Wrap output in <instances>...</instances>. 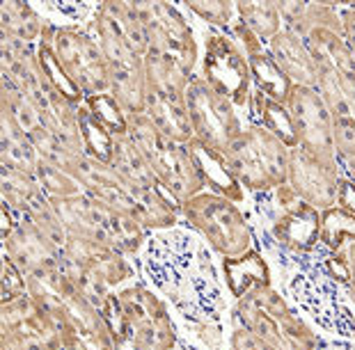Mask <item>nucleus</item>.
I'll return each mask as SVG.
<instances>
[{
  "label": "nucleus",
  "mask_w": 355,
  "mask_h": 350,
  "mask_svg": "<svg viewBox=\"0 0 355 350\" xmlns=\"http://www.w3.org/2000/svg\"><path fill=\"white\" fill-rule=\"evenodd\" d=\"M128 135H131V140L138 144L149 165H152L158 184L168 190L179 204L200 195L204 181L191 154H188L186 144L165 138L145 112L128 117Z\"/></svg>",
  "instance_id": "nucleus-1"
},
{
  "label": "nucleus",
  "mask_w": 355,
  "mask_h": 350,
  "mask_svg": "<svg viewBox=\"0 0 355 350\" xmlns=\"http://www.w3.org/2000/svg\"><path fill=\"white\" fill-rule=\"evenodd\" d=\"M225 158L239 184L250 190L282 188L289 181L291 149L263 126L243 128L225 151Z\"/></svg>",
  "instance_id": "nucleus-2"
},
{
  "label": "nucleus",
  "mask_w": 355,
  "mask_h": 350,
  "mask_svg": "<svg viewBox=\"0 0 355 350\" xmlns=\"http://www.w3.org/2000/svg\"><path fill=\"white\" fill-rule=\"evenodd\" d=\"M241 318L250 330L275 350H314L316 337L309 327L291 314L284 300L268 286L254 288L252 295L241 302Z\"/></svg>",
  "instance_id": "nucleus-3"
},
{
  "label": "nucleus",
  "mask_w": 355,
  "mask_h": 350,
  "mask_svg": "<svg viewBox=\"0 0 355 350\" xmlns=\"http://www.w3.org/2000/svg\"><path fill=\"white\" fill-rule=\"evenodd\" d=\"M202 78L218 94L230 98L236 110H245L252 105L254 92L250 64H248V58L239 42L223 30H214L207 35Z\"/></svg>",
  "instance_id": "nucleus-4"
},
{
  "label": "nucleus",
  "mask_w": 355,
  "mask_h": 350,
  "mask_svg": "<svg viewBox=\"0 0 355 350\" xmlns=\"http://www.w3.org/2000/svg\"><path fill=\"white\" fill-rule=\"evenodd\" d=\"M184 98L195 138L211 149L225 154L230 144L243 133L234 103L218 94L202 76H193Z\"/></svg>",
  "instance_id": "nucleus-5"
},
{
  "label": "nucleus",
  "mask_w": 355,
  "mask_h": 350,
  "mask_svg": "<svg viewBox=\"0 0 355 350\" xmlns=\"http://www.w3.org/2000/svg\"><path fill=\"white\" fill-rule=\"evenodd\" d=\"M53 51L85 96L110 92V67L96 37L73 26L55 28Z\"/></svg>",
  "instance_id": "nucleus-6"
},
{
  "label": "nucleus",
  "mask_w": 355,
  "mask_h": 350,
  "mask_svg": "<svg viewBox=\"0 0 355 350\" xmlns=\"http://www.w3.org/2000/svg\"><path fill=\"white\" fill-rule=\"evenodd\" d=\"M138 17L149 37V51L175 60L186 71L195 69L200 58L198 42L184 14L168 3H135Z\"/></svg>",
  "instance_id": "nucleus-7"
},
{
  "label": "nucleus",
  "mask_w": 355,
  "mask_h": 350,
  "mask_svg": "<svg viewBox=\"0 0 355 350\" xmlns=\"http://www.w3.org/2000/svg\"><path fill=\"white\" fill-rule=\"evenodd\" d=\"M184 213L191 222L209 236V240L225 254H239L250 245V234L239 209L230 200L214 193H200L186 200Z\"/></svg>",
  "instance_id": "nucleus-8"
},
{
  "label": "nucleus",
  "mask_w": 355,
  "mask_h": 350,
  "mask_svg": "<svg viewBox=\"0 0 355 350\" xmlns=\"http://www.w3.org/2000/svg\"><path fill=\"white\" fill-rule=\"evenodd\" d=\"M342 181V163L339 158L314 156L305 149H291L289 165V188L298 200L312 204L319 211H330L337 207V190Z\"/></svg>",
  "instance_id": "nucleus-9"
},
{
  "label": "nucleus",
  "mask_w": 355,
  "mask_h": 350,
  "mask_svg": "<svg viewBox=\"0 0 355 350\" xmlns=\"http://www.w3.org/2000/svg\"><path fill=\"white\" fill-rule=\"evenodd\" d=\"M286 108H289L293 126H296L300 149L314 156L337 158L335 138H332V117L319 89L293 85Z\"/></svg>",
  "instance_id": "nucleus-10"
},
{
  "label": "nucleus",
  "mask_w": 355,
  "mask_h": 350,
  "mask_svg": "<svg viewBox=\"0 0 355 350\" xmlns=\"http://www.w3.org/2000/svg\"><path fill=\"white\" fill-rule=\"evenodd\" d=\"M316 89L332 117V138L339 163L355 158V73L319 69Z\"/></svg>",
  "instance_id": "nucleus-11"
},
{
  "label": "nucleus",
  "mask_w": 355,
  "mask_h": 350,
  "mask_svg": "<svg viewBox=\"0 0 355 350\" xmlns=\"http://www.w3.org/2000/svg\"><path fill=\"white\" fill-rule=\"evenodd\" d=\"M230 30H232L230 35L239 42V46L243 49V53H245L257 92L266 94L268 98H273V101L286 105V101H289V96H291L293 82L286 78L284 71L277 67L275 60L270 58L268 49L263 46L259 37H257L239 17L234 19V24H232Z\"/></svg>",
  "instance_id": "nucleus-12"
},
{
  "label": "nucleus",
  "mask_w": 355,
  "mask_h": 350,
  "mask_svg": "<svg viewBox=\"0 0 355 350\" xmlns=\"http://www.w3.org/2000/svg\"><path fill=\"white\" fill-rule=\"evenodd\" d=\"M76 177L80 179L85 193L89 197H94L96 202H103L105 207L117 209L122 213H128V216L138 218V209H135L131 188L119 179V174L112 170L110 165L85 156L78 165Z\"/></svg>",
  "instance_id": "nucleus-13"
},
{
  "label": "nucleus",
  "mask_w": 355,
  "mask_h": 350,
  "mask_svg": "<svg viewBox=\"0 0 355 350\" xmlns=\"http://www.w3.org/2000/svg\"><path fill=\"white\" fill-rule=\"evenodd\" d=\"M55 247V243L37 229L35 222H24L12 236H7V250H10L7 259H12V263L30 277L58 270Z\"/></svg>",
  "instance_id": "nucleus-14"
},
{
  "label": "nucleus",
  "mask_w": 355,
  "mask_h": 350,
  "mask_svg": "<svg viewBox=\"0 0 355 350\" xmlns=\"http://www.w3.org/2000/svg\"><path fill=\"white\" fill-rule=\"evenodd\" d=\"M266 49L293 85L316 87V82H319V67H316L303 37H298L291 30H279L273 40L266 42Z\"/></svg>",
  "instance_id": "nucleus-15"
},
{
  "label": "nucleus",
  "mask_w": 355,
  "mask_h": 350,
  "mask_svg": "<svg viewBox=\"0 0 355 350\" xmlns=\"http://www.w3.org/2000/svg\"><path fill=\"white\" fill-rule=\"evenodd\" d=\"M145 115L152 119V124L172 142L188 144L195 138L184 96H172L168 92H161V89H154L147 85Z\"/></svg>",
  "instance_id": "nucleus-16"
},
{
  "label": "nucleus",
  "mask_w": 355,
  "mask_h": 350,
  "mask_svg": "<svg viewBox=\"0 0 355 350\" xmlns=\"http://www.w3.org/2000/svg\"><path fill=\"white\" fill-rule=\"evenodd\" d=\"M186 147H188V154H191L195 167H198L204 186L214 188L216 195H220L230 202H239L241 197H243L239 179L234 177V172L230 170L227 158H225L223 151L211 149L209 144L200 142L198 138H193Z\"/></svg>",
  "instance_id": "nucleus-17"
},
{
  "label": "nucleus",
  "mask_w": 355,
  "mask_h": 350,
  "mask_svg": "<svg viewBox=\"0 0 355 350\" xmlns=\"http://www.w3.org/2000/svg\"><path fill=\"white\" fill-rule=\"evenodd\" d=\"M321 222L323 211L298 200L284 218L277 220L275 236L282 245L296 252H307L316 245V240H321Z\"/></svg>",
  "instance_id": "nucleus-18"
},
{
  "label": "nucleus",
  "mask_w": 355,
  "mask_h": 350,
  "mask_svg": "<svg viewBox=\"0 0 355 350\" xmlns=\"http://www.w3.org/2000/svg\"><path fill=\"white\" fill-rule=\"evenodd\" d=\"M94 37L99 42V46L103 51L105 60H108V67L110 71H117V69H142L145 62L138 53L133 51L131 44L126 42V37L122 35V30L115 24L112 14L108 12V7L103 3L96 7L94 12Z\"/></svg>",
  "instance_id": "nucleus-19"
},
{
  "label": "nucleus",
  "mask_w": 355,
  "mask_h": 350,
  "mask_svg": "<svg viewBox=\"0 0 355 350\" xmlns=\"http://www.w3.org/2000/svg\"><path fill=\"white\" fill-rule=\"evenodd\" d=\"M0 161L3 170H17L35 174L40 167V154H37L30 135L19 126L10 112L0 110Z\"/></svg>",
  "instance_id": "nucleus-20"
},
{
  "label": "nucleus",
  "mask_w": 355,
  "mask_h": 350,
  "mask_svg": "<svg viewBox=\"0 0 355 350\" xmlns=\"http://www.w3.org/2000/svg\"><path fill=\"white\" fill-rule=\"evenodd\" d=\"M110 167L119 174V179L131 188H156L161 186L152 170V165L140 151V147L131 140V135H117L115 138V151H112Z\"/></svg>",
  "instance_id": "nucleus-21"
},
{
  "label": "nucleus",
  "mask_w": 355,
  "mask_h": 350,
  "mask_svg": "<svg viewBox=\"0 0 355 350\" xmlns=\"http://www.w3.org/2000/svg\"><path fill=\"white\" fill-rule=\"evenodd\" d=\"M303 40L319 69L355 73V62L342 33H335V30H328V28H314V30H309Z\"/></svg>",
  "instance_id": "nucleus-22"
},
{
  "label": "nucleus",
  "mask_w": 355,
  "mask_h": 350,
  "mask_svg": "<svg viewBox=\"0 0 355 350\" xmlns=\"http://www.w3.org/2000/svg\"><path fill=\"white\" fill-rule=\"evenodd\" d=\"M46 21L40 17V12L28 3H17V0H7L0 5V33L14 40L40 44Z\"/></svg>",
  "instance_id": "nucleus-23"
},
{
  "label": "nucleus",
  "mask_w": 355,
  "mask_h": 350,
  "mask_svg": "<svg viewBox=\"0 0 355 350\" xmlns=\"http://www.w3.org/2000/svg\"><path fill=\"white\" fill-rule=\"evenodd\" d=\"M110 94L117 98L128 117L142 115L147 108V78L142 69H117L110 71Z\"/></svg>",
  "instance_id": "nucleus-24"
},
{
  "label": "nucleus",
  "mask_w": 355,
  "mask_h": 350,
  "mask_svg": "<svg viewBox=\"0 0 355 350\" xmlns=\"http://www.w3.org/2000/svg\"><path fill=\"white\" fill-rule=\"evenodd\" d=\"M30 140H33L37 154L44 163L49 165H55V167H62L67 172H73L76 174L80 161L85 158V151H80L76 147H71L69 142H64L62 138H58L55 133L49 131L46 126H37L35 131H30Z\"/></svg>",
  "instance_id": "nucleus-25"
},
{
  "label": "nucleus",
  "mask_w": 355,
  "mask_h": 350,
  "mask_svg": "<svg viewBox=\"0 0 355 350\" xmlns=\"http://www.w3.org/2000/svg\"><path fill=\"white\" fill-rule=\"evenodd\" d=\"M252 105H254V112L257 117L261 119V126L270 131L273 135H277L289 149H296L298 147V138H296V126H293V119H291V112L286 108L284 103H277L273 98H268L266 94L257 92L252 94Z\"/></svg>",
  "instance_id": "nucleus-26"
},
{
  "label": "nucleus",
  "mask_w": 355,
  "mask_h": 350,
  "mask_svg": "<svg viewBox=\"0 0 355 350\" xmlns=\"http://www.w3.org/2000/svg\"><path fill=\"white\" fill-rule=\"evenodd\" d=\"M0 92H3L0 94V110L10 112L26 133L35 131L37 126L44 124L42 108L37 105L35 98H30L24 89H19L12 80H7L5 76H3V80H0Z\"/></svg>",
  "instance_id": "nucleus-27"
},
{
  "label": "nucleus",
  "mask_w": 355,
  "mask_h": 350,
  "mask_svg": "<svg viewBox=\"0 0 355 350\" xmlns=\"http://www.w3.org/2000/svg\"><path fill=\"white\" fill-rule=\"evenodd\" d=\"M78 119H80V135H83V147H85V156L110 165L117 135H112L110 128H105L101 121L85 108V103L78 108Z\"/></svg>",
  "instance_id": "nucleus-28"
},
{
  "label": "nucleus",
  "mask_w": 355,
  "mask_h": 350,
  "mask_svg": "<svg viewBox=\"0 0 355 350\" xmlns=\"http://www.w3.org/2000/svg\"><path fill=\"white\" fill-rule=\"evenodd\" d=\"M44 195L37 174L3 170V200L12 211H26Z\"/></svg>",
  "instance_id": "nucleus-29"
},
{
  "label": "nucleus",
  "mask_w": 355,
  "mask_h": 350,
  "mask_svg": "<svg viewBox=\"0 0 355 350\" xmlns=\"http://www.w3.org/2000/svg\"><path fill=\"white\" fill-rule=\"evenodd\" d=\"M236 17L263 42L284 30L277 3H236Z\"/></svg>",
  "instance_id": "nucleus-30"
},
{
  "label": "nucleus",
  "mask_w": 355,
  "mask_h": 350,
  "mask_svg": "<svg viewBox=\"0 0 355 350\" xmlns=\"http://www.w3.org/2000/svg\"><path fill=\"white\" fill-rule=\"evenodd\" d=\"M225 272L232 291L236 295H245L250 286L261 288L268 284V272L259 254H245L241 259H230L225 261Z\"/></svg>",
  "instance_id": "nucleus-31"
},
{
  "label": "nucleus",
  "mask_w": 355,
  "mask_h": 350,
  "mask_svg": "<svg viewBox=\"0 0 355 350\" xmlns=\"http://www.w3.org/2000/svg\"><path fill=\"white\" fill-rule=\"evenodd\" d=\"M35 174H37V179H40L42 190L53 202L73 200V197L85 195V188H83L80 179L73 172L62 170V167H55V165L40 161V167H37Z\"/></svg>",
  "instance_id": "nucleus-32"
},
{
  "label": "nucleus",
  "mask_w": 355,
  "mask_h": 350,
  "mask_svg": "<svg viewBox=\"0 0 355 350\" xmlns=\"http://www.w3.org/2000/svg\"><path fill=\"white\" fill-rule=\"evenodd\" d=\"M103 5L108 7V12L112 14V19H115V24L119 26L122 35L126 37V42L133 46V51L138 53L140 58H145L149 51V37L138 17L135 3H103Z\"/></svg>",
  "instance_id": "nucleus-33"
},
{
  "label": "nucleus",
  "mask_w": 355,
  "mask_h": 350,
  "mask_svg": "<svg viewBox=\"0 0 355 350\" xmlns=\"http://www.w3.org/2000/svg\"><path fill=\"white\" fill-rule=\"evenodd\" d=\"M85 108L101 121L105 128H110L112 135H126L128 133V115L117 103V98L110 92L94 94L85 98Z\"/></svg>",
  "instance_id": "nucleus-34"
},
{
  "label": "nucleus",
  "mask_w": 355,
  "mask_h": 350,
  "mask_svg": "<svg viewBox=\"0 0 355 350\" xmlns=\"http://www.w3.org/2000/svg\"><path fill=\"white\" fill-rule=\"evenodd\" d=\"M321 240L326 243L332 252H335L337 247H342L344 243H355V218L337 207L330 211H323Z\"/></svg>",
  "instance_id": "nucleus-35"
},
{
  "label": "nucleus",
  "mask_w": 355,
  "mask_h": 350,
  "mask_svg": "<svg viewBox=\"0 0 355 350\" xmlns=\"http://www.w3.org/2000/svg\"><path fill=\"white\" fill-rule=\"evenodd\" d=\"M188 10H191L195 17L207 21L209 26L216 28H232L234 19H236V3H220V0H191L186 3Z\"/></svg>",
  "instance_id": "nucleus-36"
},
{
  "label": "nucleus",
  "mask_w": 355,
  "mask_h": 350,
  "mask_svg": "<svg viewBox=\"0 0 355 350\" xmlns=\"http://www.w3.org/2000/svg\"><path fill=\"white\" fill-rule=\"evenodd\" d=\"M3 272H5V277H3V295H5V302L19 298L21 291L26 288V284H24V277H21V270L12 263V259H7V261H5V270Z\"/></svg>",
  "instance_id": "nucleus-37"
},
{
  "label": "nucleus",
  "mask_w": 355,
  "mask_h": 350,
  "mask_svg": "<svg viewBox=\"0 0 355 350\" xmlns=\"http://www.w3.org/2000/svg\"><path fill=\"white\" fill-rule=\"evenodd\" d=\"M337 209H342L344 213L355 218V181L351 177H346V174H342V181H339Z\"/></svg>",
  "instance_id": "nucleus-38"
},
{
  "label": "nucleus",
  "mask_w": 355,
  "mask_h": 350,
  "mask_svg": "<svg viewBox=\"0 0 355 350\" xmlns=\"http://www.w3.org/2000/svg\"><path fill=\"white\" fill-rule=\"evenodd\" d=\"M339 12H342V35H344V42L346 46L351 51V58L355 62V3L351 5H339Z\"/></svg>",
  "instance_id": "nucleus-39"
},
{
  "label": "nucleus",
  "mask_w": 355,
  "mask_h": 350,
  "mask_svg": "<svg viewBox=\"0 0 355 350\" xmlns=\"http://www.w3.org/2000/svg\"><path fill=\"white\" fill-rule=\"evenodd\" d=\"M234 348L236 350H275L270 344H266L263 339H259L250 330H241L234 337Z\"/></svg>",
  "instance_id": "nucleus-40"
},
{
  "label": "nucleus",
  "mask_w": 355,
  "mask_h": 350,
  "mask_svg": "<svg viewBox=\"0 0 355 350\" xmlns=\"http://www.w3.org/2000/svg\"><path fill=\"white\" fill-rule=\"evenodd\" d=\"M344 254L346 263H349V284H351V298L355 302V243H344L342 247H337Z\"/></svg>",
  "instance_id": "nucleus-41"
},
{
  "label": "nucleus",
  "mask_w": 355,
  "mask_h": 350,
  "mask_svg": "<svg viewBox=\"0 0 355 350\" xmlns=\"http://www.w3.org/2000/svg\"><path fill=\"white\" fill-rule=\"evenodd\" d=\"M342 170H344L346 177H351L355 181V158H353V161H344L342 163Z\"/></svg>",
  "instance_id": "nucleus-42"
}]
</instances>
